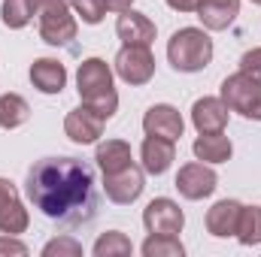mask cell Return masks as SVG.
I'll return each mask as SVG.
<instances>
[{"mask_svg": "<svg viewBox=\"0 0 261 257\" xmlns=\"http://www.w3.org/2000/svg\"><path fill=\"white\" fill-rule=\"evenodd\" d=\"M116 73L128 85H146L155 76V58H152L149 46H125L116 55Z\"/></svg>", "mask_w": 261, "mask_h": 257, "instance_id": "7", "label": "cell"}, {"mask_svg": "<svg viewBox=\"0 0 261 257\" xmlns=\"http://www.w3.org/2000/svg\"><path fill=\"white\" fill-rule=\"evenodd\" d=\"M73 6H76V12L82 15L85 24H97L107 12V0H73Z\"/></svg>", "mask_w": 261, "mask_h": 257, "instance_id": "26", "label": "cell"}, {"mask_svg": "<svg viewBox=\"0 0 261 257\" xmlns=\"http://www.w3.org/2000/svg\"><path fill=\"white\" fill-rule=\"evenodd\" d=\"M31 203L52 221L82 224L94 215V176L82 160L46 157L37 160L28 173Z\"/></svg>", "mask_w": 261, "mask_h": 257, "instance_id": "1", "label": "cell"}, {"mask_svg": "<svg viewBox=\"0 0 261 257\" xmlns=\"http://www.w3.org/2000/svg\"><path fill=\"white\" fill-rule=\"evenodd\" d=\"M176 188L186 200H203L216 191V173L200 160V164H186L176 176Z\"/></svg>", "mask_w": 261, "mask_h": 257, "instance_id": "9", "label": "cell"}, {"mask_svg": "<svg viewBox=\"0 0 261 257\" xmlns=\"http://www.w3.org/2000/svg\"><path fill=\"white\" fill-rule=\"evenodd\" d=\"M130 3H134V0H107V9H116V12H125V9H130Z\"/></svg>", "mask_w": 261, "mask_h": 257, "instance_id": "31", "label": "cell"}, {"mask_svg": "<svg viewBox=\"0 0 261 257\" xmlns=\"http://www.w3.org/2000/svg\"><path fill=\"white\" fill-rule=\"evenodd\" d=\"M143 224H146V230L155 233V236H176V233L182 230V224H186V215H182V209H179L173 200L158 197V200H152V203L146 206Z\"/></svg>", "mask_w": 261, "mask_h": 257, "instance_id": "6", "label": "cell"}, {"mask_svg": "<svg viewBox=\"0 0 261 257\" xmlns=\"http://www.w3.org/2000/svg\"><path fill=\"white\" fill-rule=\"evenodd\" d=\"M197 18L203 21V27L210 30H225L237 12H240V0H197Z\"/></svg>", "mask_w": 261, "mask_h": 257, "instance_id": "17", "label": "cell"}, {"mask_svg": "<svg viewBox=\"0 0 261 257\" xmlns=\"http://www.w3.org/2000/svg\"><path fill=\"white\" fill-rule=\"evenodd\" d=\"M240 70L249 73V76H255V79H261V49L246 52V55L240 58Z\"/></svg>", "mask_w": 261, "mask_h": 257, "instance_id": "28", "label": "cell"}, {"mask_svg": "<svg viewBox=\"0 0 261 257\" xmlns=\"http://www.w3.org/2000/svg\"><path fill=\"white\" fill-rule=\"evenodd\" d=\"M143 254L146 257H182V242L176 236H149L143 242Z\"/></svg>", "mask_w": 261, "mask_h": 257, "instance_id": "24", "label": "cell"}, {"mask_svg": "<svg viewBox=\"0 0 261 257\" xmlns=\"http://www.w3.org/2000/svg\"><path fill=\"white\" fill-rule=\"evenodd\" d=\"M237 239L243 245H258L261 242V206H243L240 224H237Z\"/></svg>", "mask_w": 261, "mask_h": 257, "instance_id": "22", "label": "cell"}, {"mask_svg": "<svg viewBox=\"0 0 261 257\" xmlns=\"http://www.w3.org/2000/svg\"><path fill=\"white\" fill-rule=\"evenodd\" d=\"M182 115L173 109V106H167V103H161V106H152L149 112H146V118H143V130L149 133V136H164V139H179L182 136Z\"/></svg>", "mask_w": 261, "mask_h": 257, "instance_id": "12", "label": "cell"}, {"mask_svg": "<svg viewBox=\"0 0 261 257\" xmlns=\"http://www.w3.org/2000/svg\"><path fill=\"white\" fill-rule=\"evenodd\" d=\"M28 21H31V6H28V0H6V3H3V24H6V27L18 30V27H24Z\"/></svg>", "mask_w": 261, "mask_h": 257, "instance_id": "25", "label": "cell"}, {"mask_svg": "<svg viewBox=\"0 0 261 257\" xmlns=\"http://www.w3.org/2000/svg\"><path fill=\"white\" fill-rule=\"evenodd\" d=\"M28 118H31V106H28L24 97H18V94H3L0 97V127L3 130L21 127Z\"/></svg>", "mask_w": 261, "mask_h": 257, "instance_id": "21", "label": "cell"}, {"mask_svg": "<svg viewBox=\"0 0 261 257\" xmlns=\"http://www.w3.org/2000/svg\"><path fill=\"white\" fill-rule=\"evenodd\" d=\"M222 100L228 109L252 118V121H261V79L249 76V73H234L222 82Z\"/></svg>", "mask_w": 261, "mask_h": 257, "instance_id": "5", "label": "cell"}, {"mask_svg": "<svg viewBox=\"0 0 261 257\" xmlns=\"http://www.w3.org/2000/svg\"><path fill=\"white\" fill-rule=\"evenodd\" d=\"M28 230V209L21 206L18 191L9 179H0V233H24Z\"/></svg>", "mask_w": 261, "mask_h": 257, "instance_id": "8", "label": "cell"}, {"mask_svg": "<svg viewBox=\"0 0 261 257\" xmlns=\"http://www.w3.org/2000/svg\"><path fill=\"white\" fill-rule=\"evenodd\" d=\"M0 254H12V257H24L28 254V248L18 242V239H9V233L6 236H0Z\"/></svg>", "mask_w": 261, "mask_h": 257, "instance_id": "29", "label": "cell"}, {"mask_svg": "<svg viewBox=\"0 0 261 257\" xmlns=\"http://www.w3.org/2000/svg\"><path fill=\"white\" fill-rule=\"evenodd\" d=\"M167 6H173V9H179V12H195L197 0H167Z\"/></svg>", "mask_w": 261, "mask_h": 257, "instance_id": "30", "label": "cell"}, {"mask_svg": "<svg viewBox=\"0 0 261 257\" xmlns=\"http://www.w3.org/2000/svg\"><path fill=\"white\" fill-rule=\"evenodd\" d=\"M192 121L197 133H222L228 124V106L219 97H203L192 106Z\"/></svg>", "mask_w": 261, "mask_h": 257, "instance_id": "14", "label": "cell"}, {"mask_svg": "<svg viewBox=\"0 0 261 257\" xmlns=\"http://www.w3.org/2000/svg\"><path fill=\"white\" fill-rule=\"evenodd\" d=\"M167 58L179 73H197L213 61V40L197 27H182L170 37Z\"/></svg>", "mask_w": 261, "mask_h": 257, "instance_id": "3", "label": "cell"}, {"mask_svg": "<svg viewBox=\"0 0 261 257\" xmlns=\"http://www.w3.org/2000/svg\"><path fill=\"white\" fill-rule=\"evenodd\" d=\"M103 191L113 203H134L140 194H143V170L140 167H125L113 176H103Z\"/></svg>", "mask_w": 261, "mask_h": 257, "instance_id": "11", "label": "cell"}, {"mask_svg": "<svg viewBox=\"0 0 261 257\" xmlns=\"http://www.w3.org/2000/svg\"><path fill=\"white\" fill-rule=\"evenodd\" d=\"M252 3H258V6H261V0H252Z\"/></svg>", "mask_w": 261, "mask_h": 257, "instance_id": "32", "label": "cell"}, {"mask_svg": "<svg viewBox=\"0 0 261 257\" xmlns=\"http://www.w3.org/2000/svg\"><path fill=\"white\" fill-rule=\"evenodd\" d=\"M31 82L43 94H61L67 85V70H64V64H58L52 58H40L31 67Z\"/></svg>", "mask_w": 261, "mask_h": 257, "instance_id": "18", "label": "cell"}, {"mask_svg": "<svg viewBox=\"0 0 261 257\" xmlns=\"http://www.w3.org/2000/svg\"><path fill=\"white\" fill-rule=\"evenodd\" d=\"M103 115H97L91 106H79V109H73L70 115L64 118V133L73 139V142H79V145H88V142H94L100 133H103Z\"/></svg>", "mask_w": 261, "mask_h": 257, "instance_id": "10", "label": "cell"}, {"mask_svg": "<svg viewBox=\"0 0 261 257\" xmlns=\"http://www.w3.org/2000/svg\"><path fill=\"white\" fill-rule=\"evenodd\" d=\"M31 15H40V37L49 46H67L76 40V21L70 15V0H28Z\"/></svg>", "mask_w": 261, "mask_h": 257, "instance_id": "4", "label": "cell"}, {"mask_svg": "<svg viewBox=\"0 0 261 257\" xmlns=\"http://www.w3.org/2000/svg\"><path fill=\"white\" fill-rule=\"evenodd\" d=\"M94 254L97 257H125L130 254V239L119 230H110L103 233L97 242H94Z\"/></svg>", "mask_w": 261, "mask_h": 257, "instance_id": "23", "label": "cell"}, {"mask_svg": "<svg viewBox=\"0 0 261 257\" xmlns=\"http://www.w3.org/2000/svg\"><path fill=\"white\" fill-rule=\"evenodd\" d=\"M43 254L46 257H61V254H70V257H79L82 254V245L76 242V239H70V236H61V239H52L46 248H43Z\"/></svg>", "mask_w": 261, "mask_h": 257, "instance_id": "27", "label": "cell"}, {"mask_svg": "<svg viewBox=\"0 0 261 257\" xmlns=\"http://www.w3.org/2000/svg\"><path fill=\"white\" fill-rule=\"evenodd\" d=\"M76 85H79V97L85 106H91L97 115H103L107 121L116 115L119 109V94L113 88V70L100 58H88L79 64L76 73Z\"/></svg>", "mask_w": 261, "mask_h": 257, "instance_id": "2", "label": "cell"}, {"mask_svg": "<svg viewBox=\"0 0 261 257\" xmlns=\"http://www.w3.org/2000/svg\"><path fill=\"white\" fill-rule=\"evenodd\" d=\"M176 160V142L164 139V136H146L143 142V170L152 176H161L170 170V164Z\"/></svg>", "mask_w": 261, "mask_h": 257, "instance_id": "15", "label": "cell"}, {"mask_svg": "<svg viewBox=\"0 0 261 257\" xmlns=\"http://www.w3.org/2000/svg\"><path fill=\"white\" fill-rule=\"evenodd\" d=\"M231 139L222 133H200L195 139V154L203 164H225L231 157Z\"/></svg>", "mask_w": 261, "mask_h": 257, "instance_id": "20", "label": "cell"}, {"mask_svg": "<svg viewBox=\"0 0 261 257\" xmlns=\"http://www.w3.org/2000/svg\"><path fill=\"white\" fill-rule=\"evenodd\" d=\"M94 160H97V167H100L103 176H113V173H119V170H125V167L134 164V157H130V145L128 142H122V139H107V142H100Z\"/></svg>", "mask_w": 261, "mask_h": 257, "instance_id": "19", "label": "cell"}, {"mask_svg": "<svg viewBox=\"0 0 261 257\" xmlns=\"http://www.w3.org/2000/svg\"><path fill=\"white\" fill-rule=\"evenodd\" d=\"M240 212L243 206L237 200H222L216 203L210 212H206V230L219 239H228V236H237V224H240Z\"/></svg>", "mask_w": 261, "mask_h": 257, "instance_id": "16", "label": "cell"}, {"mask_svg": "<svg viewBox=\"0 0 261 257\" xmlns=\"http://www.w3.org/2000/svg\"><path fill=\"white\" fill-rule=\"evenodd\" d=\"M116 34L119 40H125V46H152L155 40V24L143 15V12H134L125 9L116 21Z\"/></svg>", "mask_w": 261, "mask_h": 257, "instance_id": "13", "label": "cell"}]
</instances>
